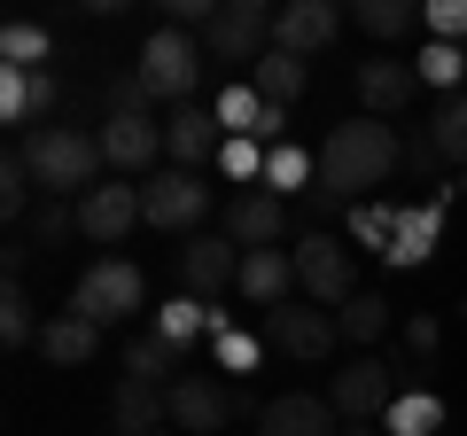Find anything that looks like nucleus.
<instances>
[{"label": "nucleus", "instance_id": "nucleus-1", "mask_svg": "<svg viewBox=\"0 0 467 436\" xmlns=\"http://www.w3.org/2000/svg\"><path fill=\"white\" fill-rule=\"evenodd\" d=\"M405 164V140L389 133L382 118H350L335 125L327 140H319V211H335V202H358V187H382L389 171Z\"/></svg>", "mask_w": 467, "mask_h": 436}, {"label": "nucleus", "instance_id": "nucleus-2", "mask_svg": "<svg viewBox=\"0 0 467 436\" xmlns=\"http://www.w3.org/2000/svg\"><path fill=\"white\" fill-rule=\"evenodd\" d=\"M16 149H24V164H32L39 195H63V202L94 195L101 171H109V156H101V133H78V125H39V133H24Z\"/></svg>", "mask_w": 467, "mask_h": 436}, {"label": "nucleus", "instance_id": "nucleus-3", "mask_svg": "<svg viewBox=\"0 0 467 436\" xmlns=\"http://www.w3.org/2000/svg\"><path fill=\"white\" fill-rule=\"evenodd\" d=\"M202 63H211V55H202V39L180 32V24H164V32H149L133 78H140V94H149V101H171V109H180V101L202 86Z\"/></svg>", "mask_w": 467, "mask_h": 436}, {"label": "nucleus", "instance_id": "nucleus-4", "mask_svg": "<svg viewBox=\"0 0 467 436\" xmlns=\"http://www.w3.org/2000/svg\"><path fill=\"white\" fill-rule=\"evenodd\" d=\"M398 398H405V389H398V367H389V358H374V351H358V358L327 382V405L350 420V429L389 420V405H398Z\"/></svg>", "mask_w": 467, "mask_h": 436}, {"label": "nucleus", "instance_id": "nucleus-5", "mask_svg": "<svg viewBox=\"0 0 467 436\" xmlns=\"http://www.w3.org/2000/svg\"><path fill=\"white\" fill-rule=\"evenodd\" d=\"M140 296H149V281H140V265H125V257H101V265L78 273V288H70V312L94 319V327H117V319H133Z\"/></svg>", "mask_w": 467, "mask_h": 436}, {"label": "nucleus", "instance_id": "nucleus-6", "mask_svg": "<svg viewBox=\"0 0 467 436\" xmlns=\"http://www.w3.org/2000/svg\"><path fill=\"white\" fill-rule=\"evenodd\" d=\"M273 47V8L265 0H218V16L202 24V55L211 63H250Z\"/></svg>", "mask_w": 467, "mask_h": 436}, {"label": "nucleus", "instance_id": "nucleus-7", "mask_svg": "<svg viewBox=\"0 0 467 436\" xmlns=\"http://www.w3.org/2000/svg\"><path fill=\"white\" fill-rule=\"evenodd\" d=\"M242 413H250V398L226 389L218 374H180L171 382V429H187V436H226Z\"/></svg>", "mask_w": 467, "mask_h": 436}, {"label": "nucleus", "instance_id": "nucleus-8", "mask_svg": "<svg viewBox=\"0 0 467 436\" xmlns=\"http://www.w3.org/2000/svg\"><path fill=\"white\" fill-rule=\"evenodd\" d=\"M296 288L312 304H327V312H343V304L358 296V288H350V250L335 234H304L296 242Z\"/></svg>", "mask_w": 467, "mask_h": 436}, {"label": "nucleus", "instance_id": "nucleus-9", "mask_svg": "<svg viewBox=\"0 0 467 436\" xmlns=\"http://www.w3.org/2000/svg\"><path fill=\"white\" fill-rule=\"evenodd\" d=\"M202 211H211V187H202L195 171H156V180H140V218L164 226V234L202 226Z\"/></svg>", "mask_w": 467, "mask_h": 436}, {"label": "nucleus", "instance_id": "nucleus-10", "mask_svg": "<svg viewBox=\"0 0 467 436\" xmlns=\"http://www.w3.org/2000/svg\"><path fill=\"white\" fill-rule=\"evenodd\" d=\"M257 327H265V351H281V358H327L335 343H343V327H335V312H304L296 296H288L281 312H265Z\"/></svg>", "mask_w": 467, "mask_h": 436}, {"label": "nucleus", "instance_id": "nucleus-11", "mask_svg": "<svg viewBox=\"0 0 467 436\" xmlns=\"http://www.w3.org/2000/svg\"><path fill=\"white\" fill-rule=\"evenodd\" d=\"M343 39V8L335 0H288V8H273V47L288 55H319Z\"/></svg>", "mask_w": 467, "mask_h": 436}, {"label": "nucleus", "instance_id": "nucleus-12", "mask_svg": "<svg viewBox=\"0 0 467 436\" xmlns=\"http://www.w3.org/2000/svg\"><path fill=\"white\" fill-rule=\"evenodd\" d=\"M101 156H109V171H149L156 156H164V125H156L149 109H109Z\"/></svg>", "mask_w": 467, "mask_h": 436}, {"label": "nucleus", "instance_id": "nucleus-13", "mask_svg": "<svg viewBox=\"0 0 467 436\" xmlns=\"http://www.w3.org/2000/svg\"><path fill=\"white\" fill-rule=\"evenodd\" d=\"M281 234H288V211H281V195L250 187V195H234V202H226V242H234L242 257H250V250H281Z\"/></svg>", "mask_w": 467, "mask_h": 436}, {"label": "nucleus", "instance_id": "nucleus-14", "mask_svg": "<svg viewBox=\"0 0 467 436\" xmlns=\"http://www.w3.org/2000/svg\"><path fill=\"white\" fill-rule=\"evenodd\" d=\"M180 273H187V296H202V304H211L226 281H242V250H234L226 234H187Z\"/></svg>", "mask_w": 467, "mask_h": 436}, {"label": "nucleus", "instance_id": "nucleus-15", "mask_svg": "<svg viewBox=\"0 0 467 436\" xmlns=\"http://www.w3.org/2000/svg\"><path fill=\"white\" fill-rule=\"evenodd\" d=\"M164 149H171V164H180V171L211 164V156L226 149V125H218V109H195V101H180V109H171V125H164Z\"/></svg>", "mask_w": 467, "mask_h": 436}, {"label": "nucleus", "instance_id": "nucleus-16", "mask_svg": "<svg viewBox=\"0 0 467 436\" xmlns=\"http://www.w3.org/2000/svg\"><path fill=\"white\" fill-rule=\"evenodd\" d=\"M125 226H140V187L101 180L94 195H78V234H86V242H117Z\"/></svg>", "mask_w": 467, "mask_h": 436}, {"label": "nucleus", "instance_id": "nucleus-17", "mask_svg": "<svg viewBox=\"0 0 467 436\" xmlns=\"http://www.w3.org/2000/svg\"><path fill=\"white\" fill-rule=\"evenodd\" d=\"M257 436H343V413H335L327 398H273L257 405Z\"/></svg>", "mask_w": 467, "mask_h": 436}, {"label": "nucleus", "instance_id": "nucleus-18", "mask_svg": "<svg viewBox=\"0 0 467 436\" xmlns=\"http://www.w3.org/2000/svg\"><path fill=\"white\" fill-rule=\"evenodd\" d=\"M47 109H55V70H0V125L39 133Z\"/></svg>", "mask_w": 467, "mask_h": 436}, {"label": "nucleus", "instance_id": "nucleus-19", "mask_svg": "<svg viewBox=\"0 0 467 436\" xmlns=\"http://www.w3.org/2000/svg\"><path fill=\"white\" fill-rule=\"evenodd\" d=\"M413 94H420V70L413 63H389V55L358 63V101H367V118H398Z\"/></svg>", "mask_w": 467, "mask_h": 436}, {"label": "nucleus", "instance_id": "nucleus-20", "mask_svg": "<svg viewBox=\"0 0 467 436\" xmlns=\"http://www.w3.org/2000/svg\"><path fill=\"white\" fill-rule=\"evenodd\" d=\"M242 296L257 304V312H281L288 304V288H296V250H250L242 257Z\"/></svg>", "mask_w": 467, "mask_h": 436}, {"label": "nucleus", "instance_id": "nucleus-21", "mask_svg": "<svg viewBox=\"0 0 467 436\" xmlns=\"http://www.w3.org/2000/svg\"><path fill=\"white\" fill-rule=\"evenodd\" d=\"M436 218H444V195L436 202H398V226H389L382 265H420V257L436 250Z\"/></svg>", "mask_w": 467, "mask_h": 436}, {"label": "nucleus", "instance_id": "nucleus-22", "mask_svg": "<svg viewBox=\"0 0 467 436\" xmlns=\"http://www.w3.org/2000/svg\"><path fill=\"white\" fill-rule=\"evenodd\" d=\"M94 351H101V327L78 319V312H55L47 327H39V358H47V367H94Z\"/></svg>", "mask_w": 467, "mask_h": 436}, {"label": "nucleus", "instance_id": "nucleus-23", "mask_svg": "<svg viewBox=\"0 0 467 436\" xmlns=\"http://www.w3.org/2000/svg\"><path fill=\"white\" fill-rule=\"evenodd\" d=\"M109 413H117V429H125V436H156V429H171V389H149V382H117Z\"/></svg>", "mask_w": 467, "mask_h": 436}, {"label": "nucleus", "instance_id": "nucleus-24", "mask_svg": "<svg viewBox=\"0 0 467 436\" xmlns=\"http://www.w3.org/2000/svg\"><path fill=\"white\" fill-rule=\"evenodd\" d=\"M125 382L171 389V382H180V343H164L156 327H149V336H133V343H125Z\"/></svg>", "mask_w": 467, "mask_h": 436}, {"label": "nucleus", "instance_id": "nucleus-25", "mask_svg": "<svg viewBox=\"0 0 467 436\" xmlns=\"http://www.w3.org/2000/svg\"><path fill=\"white\" fill-rule=\"evenodd\" d=\"M250 86H257V101H265V109H288V101L304 94V55L265 47V55H257V70H250Z\"/></svg>", "mask_w": 467, "mask_h": 436}, {"label": "nucleus", "instance_id": "nucleus-26", "mask_svg": "<svg viewBox=\"0 0 467 436\" xmlns=\"http://www.w3.org/2000/svg\"><path fill=\"white\" fill-rule=\"evenodd\" d=\"M389 312H398L389 296H374V288H358V296H350L343 312H335V327H343V343H350V351H374V343L389 336Z\"/></svg>", "mask_w": 467, "mask_h": 436}, {"label": "nucleus", "instance_id": "nucleus-27", "mask_svg": "<svg viewBox=\"0 0 467 436\" xmlns=\"http://www.w3.org/2000/svg\"><path fill=\"white\" fill-rule=\"evenodd\" d=\"M39 327H47V319L24 296V281H0V343H8V351H39Z\"/></svg>", "mask_w": 467, "mask_h": 436}, {"label": "nucleus", "instance_id": "nucleus-28", "mask_svg": "<svg viewBox=\"0 0 467 436\" xmlns=\"http://www.w3.org/2000/svg\"><path fill=\"white\" fill-rule=\"evenodd\" d=\"M47 55H55L47 24L16 16V24H8V32H0V70H47Z\"/></svg>", "mask_w": 467, "mask_h": 436}, {"label": "nucleus", "instance_id": "nucleus-29", "mask_svg": "<svg viewBox=\"0 0 467 436\" xmlns=\"http://www.w3.org/2000/svg\"><path fill=\"white\" fill-rule=\"evenodd\" d=\"M63 234H78V202L39 195V202H32V218H24V242H32V250H55Z\"/></svg>", "mask_w": 467, "mask_h": 436}, {"label": "nucleus", "instance_id": "nucleus-30", "mask_svg": "<svg viewBox=\"0 0 467 436\" xmlns=\"http://www.w3.org/2000/svg\"><path fill=\"white\" fill-rule=\"evenodd\" d=\"M429 140H436V156H444V164H467V94H444V101H436Z\"/></svg>", "mask_w": 467, "mask_h": 436}, {"label": "nucleus", "instance_id": "nucleus-31", "mask_svg": "<svg viewBox=\"0 0 467 436\" xmlns=\"http://www.w3.org/2000/svg\"><path fill=\"white\" fill-rule=\"evenodd\" d=\"M436 429H444V398H429V389H405L389 405V436H436Z\"/></svg>", "mask_w": 467, "mask_h": 436}, {"label": "nucleus", "instance_id": "nucleus-32", "mask_svg": "<svg viewBox=\"0 0 467 436\" xmlns=\"http://www.w3.org/2000/svg\"><path fill=\"white\" fill-rule=\"evenodd\" d=\"M218 327V312L202 296H180V304H164V319H156V336L164 343H195V336H211Z\"/></svg>", "mask_w": 467, "mask_h": 436}, {"label": "nucleus", "instance_id": "nucleus-33", "mask_svg": "<svg viewBox=\"0 0 467 436\" xmlns=\"http://www.w3.org/2000/svg\"><path fill=\"white\" fill-rule=\"evenodd\" d=\"M413 24H420L413 0H358V32H374V39H405Z\"/></svg>", "mask_w": 467, "mask_h": 436}, {"label": "nucleus", "instance_id": "nucleus-34", "mask_svg": "<svg viewBox=\"0 0 467 436\" xmlns=\"http://www.w3.org/2000/svg\"><path fill=\"white\" fill-rule=\"evenodd\" d=\"M304 180H319V156H304V149H265V195H288V187H304Z\"/></svg>", "mask_w": 467, "mask_h": 436}, {"label": "nucleus", "instance_id": "nucleus-35", "mask_svg": "<svg viewBox=\"0 0 467 436\" xmlns=\"http://www.w3.org/2000/svg\"><path fill=\"white\" fill-rule=\"evenodd\" d=\"M420 78H429V86H444V94H460V78H467V55L451 47V39H429V47H420Z\"/></svg>", "mask_w": 467, "mask_h": 436}, {"label": "nucleus", "instance_id": "nucleus-36", "mask_svg": "<svg viewBox=\"0 0 467 436\" xmlns=\"http://www.w3.org/2000/svg\"><path fill=\"white\" fill-rule=\"evenodd\" d=\"M389 226H398V202H350V234L367 242L374 257L389 250Z\"/></svg>", "mask_w": 467, "mask_h": 436}, {"label": "nucleus", "instance_id": "nucleus-37", "mask_svg": "<svg viewBox=\"0 0 467 436\" xmlns=\"http://www.w3.org/2000/svg\"><path fill=\"white\" fill-rule=\"evenodd\" d=\"M218 171L242 180V187H265V140H226L218 149Z\"/></svg>", "mask_w": 467, "mask_h": 436}, {"label": "nucleus", "instance_id": "nucleus-38", "mask_svg": "<svg viewBox=\"0 0 467 436\" xmlns=\"http://www.w3.org/2000/svg\"><path fill=\"white\" fill-rule=\"evenodd\" d=\"M211 351H218V367H250V336H234V327H226V319H218V327H211Z\"/></svg>", "mask_w": 467, "mask_h": 436}, {"label": "nucleus", "instance_id": "nucleus-39", "mask_svg": "<svg viewBox=\"0 0 467 436\" xmlns=\"http://www.w3.org/2000/svg\"><path fill=\"white\" fill-rule=\"evenodd\" d=\"M429 32L436 39H460L467 32V0H436V8H429Z\"/></svg>", "mask_w": 467, "mask_h": 436}, {"label": "nucleus", "instance_id": "nucleus-40", "mask_svg": "<svg viewBox=\"0 0 467 436\" xmlns=\"http://www.w3.org/2000/svg\"><path fill=\"white\" fill-rule=\"evenodd\" d=\"M405 343H413V358H429L436 343H444V327H436V319H405Z\"/></svg>", "mask_w": 467, "mask_h": 436}, {"label": "nucleus", "instance_id": "nucleus-41", "mask_svg": "<svg viewBox=\"0 0 467 436\" xmlns=\"http://www.w3.org/2000/svg\"><path fill=\"white\" fill-rule=\"evenodd\" d=\"M405 164H413V171H436L444 156H436V140H429V133H413V140H405Z\"/></svg>", "mask_w": 467, "mask_h": 436}, {"label": "nucleus", "instance_id": "nucleus-42", "mask_svg": "<svg viewBox=\"0 0 467 436\" xmlns=\"http://www.w3.org/2000/svg\"><path fill=\"white\" fill-rule=\"evenodd\" d=\"M343 436H374V429H343Z\"/></svg>", "mask_w": 467, "mask_h": 436}, {"label": "nucleus", "instance_id": "nucleus-43", "mask_svg": "<svg viewBox=\"0 0 467 436\" xmlns=\"http://www.w3.org/2000/svg\"><path fill=\"white\" fill-rule=\"evenodd\" d=\"M156 436H164V429H156Z\"/></svg>", "mask_w": 467, "mask_h": 436}]
</instances>
